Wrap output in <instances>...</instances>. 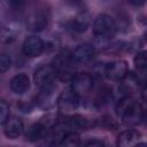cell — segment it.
<instances>
[{
    "mask_svg": "<svg viewBox=\"0 0 147 147\" xmlns=\"http://www.w3.org/2000/svg\"><path fill=\"white\" fill-rule=\"evenodd\" d=\"M11 65V59L8 54L6 53H2L1 56H0V70L1 72H5L7 71Z\"/></svg>",
    "mask_w": 147,
    "mask_h": 147,
    "instance_id": "ffe728a7",
    "label": "cell"
},
{
    "mask_svg": "<svg viewBox=\"0 0 147 147\" xmlns=\"http://www.w3.org/2000/svg\"><path fill=\"white\" fill-rule=\"evenodd\" d=\"M116 114L125 125L132 126L142 119L141 105L132 96L121 99L116 106Z\"/></svg>",
    "mask_w": 147,
    "mask_h": 147,
    "instance_id": "6da1fadb",
    "label": "cell"
},
{
    "mask_svg": "<svg viewBox=\"0 0 147 147\" xmlns=\"http://www.w3.org/2000/svg\"><path fill=\"white\" fill-rule=\"evenodd\" d=\"M140 138V133L134 130H125L121 132L117 137V145L122 147L126 146H133L138 144V140Z\"/></svg>",
    "mask_w": 147,
    "mask_h": 147,
    "instance_id": "9a60e30c",
    "label": "cell"
},
{
    "mask_svg": "<svg viewBox=\"0 0 147 147\" xmlns=\"http://www.w3.org/2000/svg\"><path fill=\"white\" fill-rule=\"evenodd\" d=\"M30 88V78L25 74H18L10 80V90L15 94H24Z\"/></svg>",
    "mask_w": 147,
    "mask_h": 147,
    "instance_id": "7c38bea8",
    "label": "cell"
},
{
    "mask_svg": "<svg viewBox=\"0 0 147 147\" xmlns=\"http://www.w3.org/2000/svg\"><path fill=\"white\" fill-rule=\"evenodd\" d=\"M8 7L14 11H20L25 6V0H7Z\"/></svg>",
    "mask_w": 147,
    "mask_h": 147,
    "instance_id": "44dd1931",
    "label": "cell"
},
{
    "mask_svg": "<svg viewBox=\"0 0 147 147\" xmlns=\"http://www.w3.org/2000/svg\"><path fill=\"white\" fill-rule=\"evenodd\" d=\"M85 146H88V147H100V146H105V142L99 140V139H93V140H90V141L85 142Z\"/></svg>",
    "mask_w": 147,
    "mask_h": 147,
    "instance_id": "7402d4cb",
    "label": "cell"
},
{
    "mask_svg": "<svg viewBox=\"0 0 147 147\" xmlns=\"http://www.w3.org/2000/svg\"><path fill=\"white\" fill-rule=\"evenodd\" d=\"M134 67L140 75H147V51H142L134 56Z\"/></svg>",
    "mask_w": 147,
    "mask_h": 147,
    "instance_id": "e0dca14e",
    "label": "cell"
},
{
    "mask_svg": "<svg viewBox=\"0 0 147 147\" xmlns=\"http://www.w3.org/2000/svg\"><path fill=\"white\" fill-rule=\"evenodd\" d=\"M98 74L111 79V80H122L129 75V65L124 60H116L107 63H98Z\"/></svg>",
    "mask_w": 147,
    "mask_h": 147,
    "instance_id": "7a4b0ae2",
    "label": "cell"
},
{
    "mask_svg": "<svg viewBox=\"0 0 147 147\" xmlns=\"http://www.w3.org/2000/svg\"><path fill=\"white\" fill-rule=\"evenodd\" d=\"M64 1L71 7H80L83 3V0H64Z\"/></svg>",
    "mask_w": 147,
    "mask_h": 147,
    "instance_id": "603a6c76",
    "label": "cell"
},
{
    "mask_svg": "<svg viewBox=\"0 0 147 147\" xmlns=\"http://www.w3.org/2000/svg\"><path fill=\"white\" fill-rule=\"evenodd\" d=\"M127 1L134 7H141L147 2V0H127Z\"/></svg>",
    "mask_w": 147,
    "mask_h": 147,
    "instance_id": "cb8c5ba5",
    "label": "cell"
},
{
    "mask_svg": "<svg viewBox=\"0 0 147 147\" xmlns=\"http://www.w3.org/2000/svg\"><path fill=\"white\" fill-rule=\"evenodd\" d=\"M51 15L49 10L42 6H37L26 16V26L32 32L44 31L49 23Z\"/></svg>",
    "mask_w": 147,
    "mask_h": 147,
    "instance_id": "3957f363",
    "label": "cell"
},
{
    "mask_svg": "<svg viewBox=\"0 0 147 147\" xmlns=\"http://www.w3.org/2000/svg\"><path fill=\"white\" fill-rule=\"evenodd\" d=\"M93 33L100 39H111L117 33V24L111 16L101 14L93 23Z\"/></svg>",
    "mask_w": 147,
    "mask_h": 147,
    "instance_id": "277c9868",
    "label": "cell"
},
{
    "mask_svg": "<svg viewBox=\"0 0 147 147\" xmlns=\"http://www.w3.org/2000/svg\"><path fill=\"white\" fill-rule=\"evenodd\" d=\"M88 25H90V20L87 17V15L80 14V15H77L75 18H72L71 21H69L67 26L71 33L80 34L87 30Z\"/></svg>",
    "mask_w": 147,
    "mask_h": 147,
    "instance_id": "4fadbf2b",
    "label": "cell"
},
{
    "mask_svg": "<svg viewBox=\"0 0 147 147\" xmlns=\"http://www.w3.org/2000/svg\"><path fill=\"white\" fill-rule=\"evenodd\" d=\"M46 131H47V126L46 125H44L42 123H36V124H32L26 130L25 137L30 141H37V140L41 139L45 136Z\"/></svg>",
    "mask_w": 147,
    "mask_h": 147,
    "instance_id": "2e32d148",
    "label": "cell"
},
{
    "mask_svg": "<svg viewBox=\"0 0 147 147\" xmlns=\"http://www.w3.org/2000/svg\"><path fill=\"white\" fill-rule=\"evenodd\" d=\"M60 145H63V146H79L80 145V138H79L78 133H76L75 131H68L63 136Z\"/></svg>",
    "mask_w": 147,
    "mask_h": 147,
    "instance_id": "ac0fdd59",
    "label": "cell"
},
{
    "mask_svg": "<svg viewBox=\"0 0 147 147\" xmlns=\"http://www.w3.org/2000/svg\"><path fill=\"white\" fill-rule=\"evenodd\" d=\"M142 119H144V122L147 124V111H142Z\"/></svg>",
    "mask_w": 147,
    "mask_h": 147,
    "instance_id": "d4e9b609",
    "label": "cell"
},
{
    "mask_svg": "<svg viewBox=\"0 0 147 147\" xmlns=\"http://www.w3.org/2000/svg\"><path fill=\"white\" fill-rule=\"evenodd\" d=\"M54 91H55L54 83L40 87V91H39V93L37 95V99H36L38 106L41 107V108L49 107L52 105V100H53V96H54Z\"/></svg>",
    "mask_w": 147,
    "mask_h": 147,
    "instance_id": "5bb4252c",
    "label": "cell"
},
{
    "mask_svg": "<svg viewBox=\"0 0 147 147\" xmlns=\"http://www.w3.org/2000/svg\"><path fill=\"white\" fill-rule=\"evenodd\" d=\"M71 90L79 96L87 94L93 86V78L86 72H78L71 77Z\"/></svg>",
    "mask_w": 147,
    "mask_h": 147,
    "instance_id": "52a82bcc",
    "label": "cell"
},
{
    "mask_svg": "<svg viewBox=\"0 0 147 147\" xmlns=\"http://www.w3.org/2000/svg\"><path fill=\"white\" fill-rule=\"evenodd\" d=\"M144 39H145V41L147 42V30H146V32L144 33Z\"/></svg>",
    "mask_w": 147,
    "mask_h": 147,
    "instance_id": "484cf974",
    "label": "cell"
},
{
    "mask_svg": "<svg viewBox=\"0 0 147 147\" xmlns=\"http://www.w3.org/2000/svg\"><path fill=\"white\" fill-rule=\"evenodd\" d=\"M74 63L75 61L72 60L71 53H60L57 54V56L54 60L53 65L55 67L56 71H57V76L61 79H68L75 75L72 72V68H74Z\"/></svg>",
    "mask_w": 147,
    "mask_h": 147,
    "instance_id": "8992f818",
    "label": "cell"
},
{
    "mask_svg": "<svg viewBox=\"0 0 147 147\" xmlns=\"http://www.w3.org/2000/svg\"><path fill=\"white\" fill-rule=\"evenodd\" d=\"M79 107V95L71 88L63 91L57 98V108L63 115H72Z\"/></svg>",
    "mask_w": 147,
    "mask_h": 147,
    "instance_id": "5b68a950",
    "label": "cell"
},
{
    "mask_svg": "<svg viewBox=\"0 0 147 147\" xmlns=\"http://www.w3.org/2000/svg\"><path fill=\"white\" fill-rule=\"evenodd\" d=\"M22 51L28 57H37L45 51V42L38 36H30L24 40Z\"/></svg>",
    "mask_w": 147,
    "mask_h": 147,
    "instance_id": "9c48e42d",
    "label": "cell"
},
{
    "mask_svg": "<svg viewBox=\"0 0 147 147\" xmlns=\"http://www.w3.org/2000/svg\"><path fill=\"white\" fill-rule=\"evenodd\" d=\"M57 77V71L53 64H45L38 68L34 72V83L39 86H46L49 84H53L55 78Z\"/></svg>",
    "mask_w": 147,
    "mask_h": 147,
    "instance_id": "ba28073f",
    "label": "cell"
},
{
    "mask_svg": "<svg viewBox=\"0 0 147 147\" xmlns=\"http://www.w3.org/2000/svg\"><path fill=\"white\" fill-rule=\"evenodd\" d=\"M94 53H95L94 46L88 42H84L78 45L71 52V56L75 63H86L94 56Z\"/></svg>",
    "mask_w": 147,
    "mask_h": 147,
    "instance_id": "30bf717a",
    "label": "cell"
},
{
    "mask_svg": "<svg viewBox=\"0 0 147 147\" xmlns=\"http://www.w3.org/2000/svg\"><path fill=\"white\" fill-rule=\"evenodd\" d=\"M9 118V106L6 103V101H0V123L3 125L6 121Z\"/></svg>",
    "mask_w": 147,
    "mask_h": 147,
    "instance_id": "d6986e66",
    "label": "cell"
},
{
    "mask_svg": "<svg viewBox=\"0 0 147 147\" xmlns=\"http://www.w3.org/2000/svg\"><path fill=\"white\" fill-rule=\"evenodd\" d=\"M2 126H3V132L6 137L10 139L18 138L23 133V130H24L23 122L18 117H9Z\"/></svg>",
    "mask_w": 147,
    "mask_h": 147,
    "instance_id": "8fae6325",
    "label": "cell"
}]
</instances>
